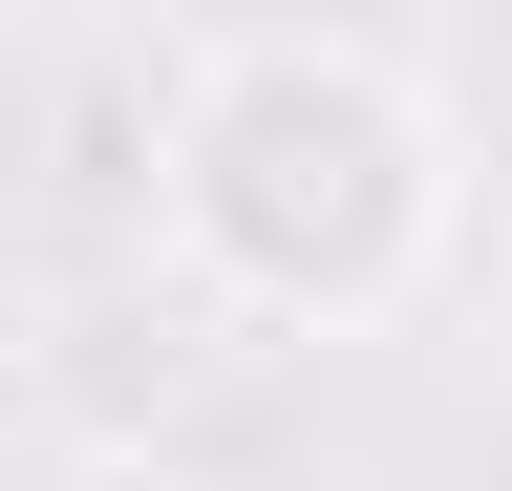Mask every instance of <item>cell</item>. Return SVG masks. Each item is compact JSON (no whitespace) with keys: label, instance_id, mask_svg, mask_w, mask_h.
I'll return each mask as SVG.
<instances>
[{"label":"cell","instance_id":"1","mask_svg":"<svg viewBox=\"0 0 512 491\" xmlns=\"http://www.w3.org/2000/svg\"><path fill=\"white\" fill-rule=\"evenodd\" d=\"M150 214H171V278L214 321H256V342H384L470 257V150H448V107L384 43H342V22H214V43H171Z\"/></svg>","mask_w":512,"mask_h":491},{"label":"cell","instance_id":"2","mask_svg":"<svg viewBox=\"0 0 512 491\" xmlns=\"http://www.w3.org/2000/svg\"><path fill=\"white\" fill-rule=\"evenodd\" d=\"M43 491H214V470H192V449H64Z\"/></svg>","mask_w":512,"mask_h":491}]
</instances>
